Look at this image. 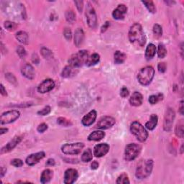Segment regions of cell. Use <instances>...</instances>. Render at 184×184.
Listing matches in <instances>:
<instances>
[{"label": "cell", "mask_w": 184, "mask_h": 184, "mask_svg": "<svg viewBox=\"0 0 184 184\" xmlns=\"http://www.w3.org/2000/svg\"><path fill=\"white\" fill-rule=\"evenodd\" d=\"M128 38L130 43L139 47H143L146 43V36L143 27L139 23H134L130 27Z\"/></svg>", "instance_id": "6da1fadb"}, {"label": "cell", "mask_w": 184, "mask_h": 184, "mask_svg": "<svg viewBox=\"0 0 184 184\" xmlns=\"http://www.w3.org/2000/svg\"><path fill=\"white\" fill-rule=\"evenodd\" d=\"M153 160H142L137 164L136 169V177L138 179H145L150 176L153 168Z\"/></svg>", "instance_id": "7a4b0ae2"}, {"label": "cell", "mask_w": 184, "mask_h": 184, "mask_svg": "<svg viewBox=\"0 0 184 184\" xmlns=\"http://www.w3.org/2000/svg\"><path fill=\"white\" fill-rule=\"evenodd\" d=\"M88 59V53L86 50H81L72 55L68 60L69 66L73 68H78L87 64Z\"/></svg>", "instance_id": "3957f363"}, {"label": "cell", "mask_w": 184, "mask_h": 184, "mask_svg": "<svg viewBox=\"0 0 184 184\" xmlns=\"http://www.w3.org/2000/svg\"><path fill=\"white\" fill-rule=\"evenodd\" d=\"M155 75V69L152 66L142 68L137 74V80L143 86H148L152 82Z\"/></svg>", "instance_id": "277c9868"}, {"label": "cell", "mask_w": 184, "mask_h": 184, "mask_svg": "<svg viewBox=\"0 0 184 184\" xmlns=\"http://www.w3.org/2000/svg\"><path fill=\"white\" fill-rule=\"evenodd\" d=\"M130 131L136 137L137 140L142 142V143L146 141L147 138H148V132H147L145 128L138 122H132L131 126H130Z\"/></svg>", "instance_id": "5b68a950"}, {"label": "cell", "mask_w": 184, "mask_h": 184, "mask_svg": "<svg viewBox=\"0 0 184 184\" xmlns=\"http://www.w3.org/2000/svg\"><path fill=\"white\" fill-rule=\"evenodd\" d=\"M141 146L136 143H130L127 145L125 150V159L127 161H132L139 155L141 152Z\"/></svg>", "instance_id": "8992f818"}, {"label": "cell", "mask_w": 184, "mask_h": 184, "mask_svg": "<svg viewBox=\"0 0 184 184\" xmlns=\"http://www.w3.org/2000/svg\"><path fill=\"white\" fill-rule=\"evenodd\" d=\"M86 17H87V21L88 25L90 28L94 29L97 26V17L96 12H95L94 8L93 7L92 4L90 2H87V6H86Z\"/></svg>", "instance_id": "52a82bcc"}, {"label": "cell", "mask_w": 184, "mask_h": 184, "mask_svg": "<svg viewBox=\"0 0 184 184\" xmlns=\"http://www.w3.org/2000/svg\"><path fill=\"white\" fill-rule=\"evenodd\" d=\"M84 148V144L83 143H76L65 144L62 146V152L66 155H78L82 151Z\"/></svg>", "instance_id": "ba28073f"}, {"label": "cell", "mask_w": 184, "mask_h": 184, "mask_svg": "<svg viewBox=\"0 0 184 184\" xmlns=\"http://www.w3.org/2000/svg\"><path fill=\"white\" fill-rule=\"evenodd\" d=\"M20 111L17 110H10L4 112L1 115L0 122L1 125L10 124V123L14 122L20 117Z\"/></svg>", "instance_id": "9c48e42d"}, {"label": "cell", "mask_w": 184, "mask_h": 184, "mask_svg": "<svg viewBox=\"0 0 184 184\" xmlns=\"http://www.w3.org/2000/svg\"><path fill=\"white\" fill-rule=\"evenodd\" d=\"M175 119V111L173 109L169 108L167 109L164 117L163 128L166 132H170L173 127V121Z\"/></svg>", "instance_id": "30bf717a"}, {"label": "cell", "mask_w": 184, "mask_h": 184, "mask_svg": "<svg viewBox=\"0 0 184 184\" xmlns=\"http://www.w3.org/2000/svg\"><path fill=\"white\" fill-rule=\"evenodd\" d=\"M115 124V119L112 116H105L101 117L97 124V128L101 130L109 129Z\"/></svg>", "instance_id": "8fae6325"}, {"label": "cell", "mask_w": 184, "mask_h": 184, "mask_svg": "<svg viewBox=\"0 0 184 184\" xmlns=\"http://www.w3.org/2000/svg\"><path fill=\"white\" fill-rule=\"evenodd\" d=\"M54 87H55L54 81L52 80V79L48 78V79H45V80H44L43 82L39 85V87L38 88V91L39 93L45 94V93L50 92L51 90L53 89V88Z\"/></svg>", "instance_id": "7c38bea8"}, {"label": "cell", "mask_w": 184, "mask_h": 184, "mask_svg": "<svg viewBox=\"0 0 184 184\" xmlns=\"http://www.w3.org/2000/svg\"><path fill=\"white\" fill-rule=\"evenodd\" d=\"M22 139V136H16L14 138L10 140L9 143L7 144L6 145H4L3 148L1 149V154H4V153H7L10 152L11 150H12L14 148L19 144Z\"/></svg>", "instance_id": "4fadbf2b"}, {"label": "cell", "mask_w": 184, "mask_h": 184, "mask_svg": "<svg viewBox=\"0 0 184 184\" xmlns=\"http://www.w3.org/2000/svg\"><path fill=\"white\" fill-rule=\"evenodd\" d=\"M78 177V171L76 169L69 168L66 170L64 174V183L72 184L76 181Z\"/></svg>", "instance_id": "5bb4252c"}, {"label": "cell", "mask_w": 184, "mask_h": 184, "mask_svg": "<svg viewBox=\"0 0 184 184\" xmlns=\"http://www.w3.org/2000/svg\"><path fill=\"white\" fill-rule=\"evenodd\" d=\"M109 150V146L106 143L98 144L94 147V154L97 158H101L106 155Z\"/></svg>", "instance_id": "9a60e30c"}, {"label": "cell", "mask_w": 184, "mask_h": 184, "mask_svg": "<svg viewBox=\"0 0 184 184\" xmlns=\"http://www.w3.org/2000/svg\"><path fill=\"white\" fill-rule=\"evenodd\" d=\"M45 153L44 152H38L34 154H32L29 155L28 157L26 158V163L30 165V166H32V165H36L40 160L45 158Z\"/></svg>", "instance_id": "2e32d148"}, {"label": "cell", "mask_w": 184, "mask_h": 184, "mask_svg": "<svg viewBox=\"0 0 184 184\" xmlns=\"http://www.w3.org/2000/svg\"><path fill=\"white\" fill-rule=\"evenodd\" d=\"M127 7L125 4H120L118 5L115 10L112 12V16L115 20H123L125 18V15L127 14Z\"/></svg>", "instance_id": "e0dca14e"}, {"label": "cell", "mask_w": 184, "mask_h": 184, "mask_svg": "<svg viewBox=\"0 0 184 184\" xmlns=\"http://www.w3.org/2000/svg\"><path fill=\"white\" fill-rule=\"evenodd\" d=\"M97 111L95 110H92L88 112L87 115L83 116L81 122H82L83 125H84L86 127L91 126L93 123L95 122L97 119Z\"/></svg>", "instance_id": "ac0fdd59"}, {"label": "cell", "mask_w": 184, "mask_h": 184, "mask_svg": "<svg viewBox=\"0 0 184 184\" xmlns=\"http://www.w3.org/2000/svg\"><path fill=\"white\" fill-rule=\"evenodd\" d=\"M21 72H22V74L25 76V78L30 79H33L35 78V70L34 68L32 67V65L29 64H25L24 66H22V69H21Z\"/></svg>", "instance_id": "d6986e66"}, {"label": "cell", "mask_w": 184, "mask_h": 184, "mask_svg": "<svg viewBox=\"0 0 184 184\" xmlns=\"http://www.w3.org/2000/svg\"><path fill=\"white\" fill-rule=\"evenodd\" d=\"M143 97L138 92H134L130 98V103L133 106H139L143 104Z\"/></svg>", "instance_id": "ffe728a7"}, {"label": "cell", "mask_w": 184, "mask_h": 184, "mask_svg": "<svg viewBox=\"0 0 184 184\" xmlns=\"http://www.w3.org/2000/svg\"><path fill=\"white\" fill-rule=\"evenodd\" d=\"M84 40V32L81 28H78L74 34V44L76 47H80Z\"/></svg>", "instance_id": "44dd1931"}, {"label": "cell", "mask_w": 184, "mask_h": 184, "mask_svg": "<svg viewBox=\"0 0 184 184\" xmlns=\"http://www.w3.org/2000/svg\"><path fill=\"white\" fill-rule=\"evenodd\" d=\"M105 136V133L101 130H97L91 133L88 137V139L89 141H99L102 139Z\"/></svg>", "instance_id": "7402d4cb"}, {"label": "cell", "mask_w": 184, "mask_h": 184, "mask_svg": "<svg viewBox=\"0 0 184 184\" xmlns=\"http://www.w3.org/2000/svg\"><path fill=\"white\" fill-rule=\"evenodd\" d=\"M53 176V171L50 169H46L43 171L40 178V182L42 183H46L50 181Z\"/></svg>", "instance_id": "603a6c76"}, {"label": "cell", "mask_w": 184, "mask_h": 184, "mask_svg": "<svg viewBox=\"0 0 184 184\" xmlns=\"http://www.w3.org/2000/svg\"><path fill=\"white\" fill-rule=\"evenodd\" d=\"M156 53V47L154 44L150 43L147 46L145 50V58L146 59L149 60H151L155 56Z\"/></svg>", "instance_id": "cb8c5ba5"}, {"label": "cell", "mask_w": 184, "mask_h": 184, "mask_svg": "<svg viewBox=\"0 0 184 184\" xmlns=\"http://www.w3.org/2000/svg\"><path fill=\"white\" fill-rule=\"evenodd\" d=\"M158 116L156 115H152L150 116V120L145 124V127L149 130H153L157 126L158 124Z\"/></svg>", "instance_id": "d4e9b609"}, {"label": "cell", "mask_w": 184, "mask_h": 184, "mask_svg": "<svg viewBox=\"0 0 184 184\" xmlns=\"http://www.w3.org/2000/svg\"><path fill=\"white\" fill-rule=\"evenodd\" d=\"M127 58V55L121 51H116L114 55V59H115V63L116 64H122L125 61Z\"/></svg>", "instance_id": "484cf974"}, {"label": "cell", "mask_w": 184, "mask_h": 184, "mask_svg": "<svg viewBox=\"0 0 184 184\" xmlns=\"http://www.w3.org/2000/svg\"><path fill=\"white\" fill-rule=\"evenodd\" d=\"M16 39L21 43L23 44H27L29 41V36L27 32L25 31H20L16 34Z\"/></svg>", "instance_id": "4316f807"}, {"label": "cell", "mask_w": 184, "mask_h": 184, "mask_svg": "<svg viewBox=\"0 0 184 184\" xmlns=\"http://www.w3.org/2000/svg\"><path fill=\"white\" fill-rule=\"evenodd\" d=\"M100 60V56L98 53H94L92 54L91 56L88 58V59L87 60V65L88 66H92L96 65L97 63H99Z\"/></svg>", "instance_id": "83f0119b"}, {"label": "cell", "mask_w": 184, "mask_h": 184, "mask_svg": "<svg viewBox=\"0 0 184 184\" xmlns=\"http://www.w3.org/2000/svg\"><path fill=\"white\" fill-rule=\"evenodd\" d=\"M92 158H93L92 151L90 148H87V150L83 152L82 155H81V160L84 163L91 161V160H92Z\"/></svg>", "instance_id": "f1b7e54d"}, {"label": "cell", "mask_w": 184, "mask_h": 184, "mask_svg": "<svg viewBox=\"0 0 184 184\" xmlns=\"http://www.w3.org/2000/svg\"><path fill=\"white\" fill-rule=\"evenodd\" d=\"M175 133L176 135L179 137V138H183L184 134V130H183V121L181 120L178 124H177L176 129H175Z\"/></svg>", "instance_id": "f546056e"}, {"label": "cell", "mask_w": 184, "mask_h": 184, "mask_svg": "<svg viewBox=\"0 0 184 184\" xmlns=\"http://www.w3.org/2000/svg\"><path fill=\"white\" fill-rule=\"evenodd\" d=\"M144 5L146 7V8L148 9V10L150 12V13H155L156 12V7L154 4V2L153 1H142Z\"/></svg>", "instance_id": "4dcf8cb0"}, {"label": "cell", "mask_w": 184, "mask_h": 184, "mask_svg": "<svg viewBox=\"0 0 184 184\" xmlns=\"http://www.w3.org/2000/svg\"><path fill=\"white\" fill-rule=\"evenodd\" d=\"M73 67H71V66H67L65 67V68L63 69L62 73H61V76L62 77L64 78H68L72 75L73 73Z\"/></svg>", "instance_id": "1f68e13d"}, {"label": "cell", "mask_w": 184, "mask_h": 184, "mask_svg": "<svg viewBox=\"0 0 184 184\" xmlns=\"http://www.w3.org/2000/svg\"><path fill=\"white\" fill-rule=\"evenodd\" d=\"M163 99V94H158V95H151V96L149 97V102L151 104H157L158 102H159L160 101Z\"/></svg>", "instance_id": "d6a6232c"}, {"label": "cell", "mask_w": 184, "mask_h": 184, "mask_svg": "<svg viewBox=\"0 0 184 184\" xmlns=\"http://www.w3.org/2000/svg\"><path fill=\"white\" fill-rule=\"evenodd\" d=\"M66 19L67 22H68L71 24H73V23L76 21V15L75 13L73 12V11L72 10H68L66 12Z\"/></svg>", "instance_id": "836d02e7"}, {"label": "cell", "mask_w": 184, "mask_h": 184, "mask_svg": "<svg viewBox=\"0 0 184 184\" xmlns=\"http://www.w3.org/2000/svg\"><path fill=\"white\" fill-rule=\"evenodd\" d=\"M167 55V50L163 44H159L158 49V55L160 58H163Z\"/></svg>", "instance_id": "e575fe53"}, {"label": "cell", "mask_w": 184, "mask_h": 184, "mask_svg": "<svg viewBox=\"0 0 184 184\" xmlns=\"http://www.w3.org/2000/svg\"><path fill=\"white\" fill-rule=\"evenodd\" d=\"M57 123L60 126L63 127H70L72 125V123L70 120H67L65 117H59L57 120Z\"/></svg>", "instance_id": "d590c367"}, {"label": "cell", "mask_w": 184, "mask_h": 184, "mask_svg": "<svg viewBox=\"0 0 184 184\" xmlns=\"http://www.w3.org/2000/svg\"><path fill=\"white\" fill-rule=\"evenodd\" d=\"M130 180L128 178V176L126 173L121 174L118 177L117 180H116V183L117 184H125V183H130Z\"/></svg>", "instance_id": "8d00e7d4"}, {"label": "cell", "mask_w": 184, "mask_h": 184, "mask_svg": "<svg viewBox=\"0 0 184 184\" xmlns=\"http://www.w3.org/2000/svg\"><path fill=\"white\" fill-rule=\"evenodd\" d=\"M4 26L7 30H9V31H13V30H15L17 28V25L15 22H10V21H6V22H4Z\"/></svg>", "instance_id": "74e56055"}, {"label": "cell", "mask_w": 184, "mask_h": 184, "mask_svg": "<svg viewBox=\"0 0 184 184\" xmlns=\"http://www.w3.org/2000/svg\"><path fill=\"white\" fill-rule=\"evenodd\" d=\"M41 54L46 59H50L53 57L52 51L46 48H43L41 49Z\"/></svg>", "instance_id": "f35d334b"}, {"label": "cell", "mask_w": 184, "mask_h": 184, "mask_svg": "<svg viewBox=\"0 0 184 184\" xmlns=\"http://www.w3.org/2000/svg\"><path fill=\"white\" fill-rule=\"evenodd\" d=\"M153 33H154L157 37H161L163 34V30L162 27L160 25L155 24L153 26Z\"/></svg>", "instance_id": "ab89813d"}, {"label": "cell", "mask_w": 184, "mask_h": 184, "mask_svg": "<svg viewBox=\"0 0 184 184\" xmlns=\"http://www.w3.org/2000/svg\"><path fill=\"white\" fill-rule=\"evenodd\" d=\"M5 78L7 79V81L9 82H10L11 83H12L14 85H16L17 83V79H16L15 76L13 75L12 73H8L5 74Z\"/></svg>", "instance_id": "60d3db41"}, {"label": "cell", "mask_w": 184, "mask_h": 184, "mask_svg": "<svg viewBox=\"0 0 184 184\" xmlns=\"http://www.w3.org/2000/svg\"><path fill=\"white\" fill-rule=\"evenodd\" d=\"M50 111H51L50 106H46L44 107L43 109H41V110L38 111V114L40 116H45V115H48V114H50Z\"/></svg>", "instance_id": "b9f144b4"}, {"label": "cell", "mask_w": 184, "mask_h": 184, "mask_svg": "<svg viewBox=\"0 0 184 184\" xmlns=\"http://www.w3.org/2000/svg\"><path fill=\"white\" fill-rule=\"evenodd\" d=\"M17 53L19 55L20 58H24L25 56H26V50H25V49L22 47V46H18L17 48Z\"/></svg>", "instance_id": "7bdbcfd3"}, {"label": "cell", "mask_w": 184, "mask_h": 184, "mask_svg": "<svg viewBox=\"0 0 184 184\" xmlns=\"http://www.w3.org/2000/svg\"><path fill=\"white\" fill-rule=\"evenodd\" d=\"M10 164L16 167H20L23 165V161L22 160L16 158V159H13L12 160H11Z\"/></svg>", "instance_id": "ee69618b"}, {"label": "cell", "mask_w": 184, "mask_h": 184, "mask_svg": "<svg viewBox=\"0 0 184 184\" xmlns=\"http://www.w3.org/2000/svg\"><path fill=\"white\" fill-rule=\"evenodd\" d=\"M64 35L66 40H71L72 38L71 30L69 28H65L64 31Z\"/></svg>", "instance_id": "f6af8a7d"}, {"label": "cell", "mask_w": 184, "mask_h": 184, "mask_svg": "<svg viewBox=\"0 0 184 184\" xmlns=\"http://www.w3.org/2000/svg\"><path fill=\"white\" fill-rule=\"evenodd\" d=\"M166 64H165V63H159L158 65V71H159V72H160V73H164V72L166 71Z\"/></svg>", "instance_id": "bcb514c9"}, {"label": "cell", "mask_w": 184, "mask_h": 184, "mask_svg": "<svg viewBox=\"0 0 184 184\" xmlns=\"http://www.w3.org/2000/svg\"><path fill=\"white\" fill-rule=\"evenodd\" d=\"M129 90H128V88L127 87H124L122 89H121V92H120V95L121 97H123V98H126L128 96H129Z\"/></svg>", "instance_id": "7dc6e473"}, {"label": "cell", "mask_w": 184, "mask_h": 184, "mask_svg": "<svg viewBox=\"0 0 184 184\" xmlns=\"http://www.w3.org/2000/svg\"><path fill=\"white\" fill-rule=\"evenodd\" d=\"M48 129V125L45 124V123H42V124L39 125V126L38 127V131L40 133H43L45 131H46Z\"/></svg>", "instance_id": "c3c4849f"}, {"label": "cell", "mask_w": 184, "mask_h": 184, "mask_svg": "<svg viewBox=\"0 0 184 184\" xmlns=\"http://www.w3.org/2000/svg\"><path fill=\"white\" fill-rule=\"evenodd\" d=\"M75 4L76 5V7H77L78 10L79 11V12H81L83 10V1H75Z\"/></svg>", "instance_id": "681fc988"}, {"label": "cell", "mask_w": 184, "mask_h": 184, "mask_svg": "<svg viewBox=\"0 0 184 184\" xmlns=\"http://www.w3.org/2000/svg\"><path fill=\"white\" fill-rule=\"evenodd\" d=\"M109 25H110V22H106L104 24L103 26L101 27V32H105L106 30L109 28Z\"/></svg>", "instance_id": "f907efd6"}, {"label": "cell", "mask_w": 184, "mask_h": 184, "mask_svg": "<svg viewBox=\"0 0 184 184\" xmlns=\"http://www.w3.org/2000/svg\"><path fill=\"white\" fill-rule=\"evenodd\" d=\"M0 92H1L2 96H4V97L7 96V91L5 88H4L3 84H1V86H0Z\"/></svg>", "instance_id": "816d5d0a"}, {"label": "cell", "mask_w": 184, "mask_h": 184, "mask_svg": "<svg viewBox=\"0 0 184 184\" xmlns=\"http://www.w3.org/2000/svg\"><path fill=\"white\" fill-rule=\"evenodd\" d=\"M99 163H98L97 161H94L92 163V165H91V168H92V170H97L98 167H99Z\"/></svg>", "instance_id": "f5cc1de1"}, {"label": "cell", "mask_w": 184, "mask_h": 184, "mask_svg": "<svg viewBox=\"0 0 184 184\" xmlns=\"http://www.w3.org/2000/svg\"><path fill=\"white\" fill-rule=\"evenodd\" d=\"M55 164V160L54 159H48L47 163H46V165H49V166H54Z\"/></svg>", "instance_id": "db71d44e"}, {"label": "cell", "mask_w": 184, "mask_h": 184, "mask_svg": "<svg viewBox=\"0 0 184 184\" xmlns=\"http://www.w3.org/2000/svg\"><path fill=\"white\" fill-rule=\"evenodd\" d=\"M8 132V129L7 128H3L2 127L1 130H0V134L2 135V134H4V133H7V132Z\"/></svg>", "instance_id": "11a10c76"}, {"label": "cell", "mask_w": 184, "mask_h": 184, "mask_svg": "<svg viewBox=\"0 0 184 184\" xmlns=\"http://www.w3.org/2000/svg\"><path fill=\"white\" fill-rule=\"evenodd\" d=\"M6 171H7L6 168H4V167H1V177L2 178L4 176V174L6 173Z\"/></svg>", "instance_id": "9f6ffc18"}, {"label": "cell", "mask_w": 184, "mask_h": 184, "mask_svg": "<svg viewBox=\"0 0 184 184\" xmlns=\"http://www.w3.org/2000/svg\"><path fill=\"white\" fill-rule=\"evenodd\" d=\"M180 113L181 115H183V101H181L180 106Z\"/></svg>", "instance_id": "6f0895ef"}, {"label": "cell", "mask_w": 184, "mask_h": 184, "mask_svg": "<svg viewBox=\"0 0 184 184\" xmlns=\"http://www.w3.org/2000/svg\"><path fill=\"white\" fill-rule=\"evenodd\" d=\"M183 145H181V154H183Z\"/></svg>", "instance_id": "680465c9"}]
</instances>
